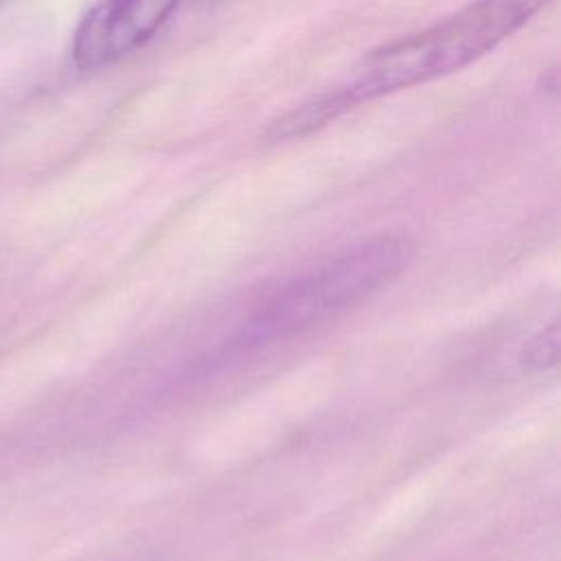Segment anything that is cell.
Returning a JSON list of instances; mask_svg holds the SVG:
<instances>
[{
    "label": "cell",
    "instance_id": "cell-1",
    "mask_svg": "<svg viewBox=\"0 0 561 561\" xmlns=\"http://www.w3.org/2000/svg\"><path fill=\"white\" fill-rule=\"evenodd\" d=\"M552 0H473L460 11L366 55L342 85L276 123V138L309 134L351 107L458 72L528 24Z\"/></svg>",
    "mask_w": 561,
    "mask_h": 561
},
{
    "label": "cell",
    "instance_id": "cell-3",
    "mask_svg": "<svg viewBox=\"0 0 561 561\" xmlns=\"http://www.w3.org/2000/svg\"><path fill=\"white\" fill-rule=\"evenodd\" d=\"M180 0H99L72 35V64L83 70L107 68L145 46L171 18Z\"/></svg>",
    "mask_w": 561,
    "mask_h": 561
},
{
    "label": "cell",
    "instance_id": "cell-4",
    "mask_svg": "<svg viewBox=\"0 0 561 561\" xmlns=\"http://www.w3.org/2000/svg\"><path fill=\"white\" fill-rule=\"evenodd\" d=\"M557 359H559V320L554 318L524 342L519 351V364L526 373H546L557 366Z\"/></svg>",
    "mask_w": 561,
    "mask_h": 561
},
{
    "label": "cell",
    "instance_id": "cell-2",
    "mask_svg": "<svg viewBox=\"0 0 561 561\" xmlns=\"http://www.w3.org/2000/svg\"><path fill=\"white\" fill-rule=\"evenodd\" d=\"M414 243L403 234H377L346 245L283 285L195 373L208 375L226 362L272 342L324 324L392 285L412 263Z\"/></svg>",
    "mask_w": 561,
    "mask_h": 561
}]
</instances>
